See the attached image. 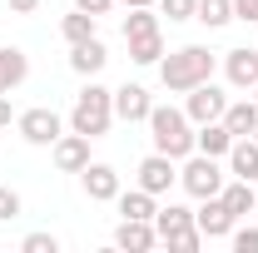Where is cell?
Here are the masks:
<instances>
[{"instance_id": "2e32d148", "label": "cell", "mask_w": 258, "mask_h": 253, "mask_svg": "<svg viewBox=\"0 0 258 253\" xmlns=\"http://www.w3.org/2000/svg\"><path fill=\"white\" fill-rule=\"evenodd\" d=\"M228 169H233V179H258V139L253 134H243V139H233V149H228Z\"/></svg>"}, {"instance_id": "74e56055", "label": "cell", "mask_w": 258, "mask_h": 253, "mask_svg": "<svg viewBox=\"0 0 258 253\" xmlns=\"http://www.w3.org/2000/svg\"><path fill=\"white\" fill-rule=\"evenodd\" d=\"M253 139H258V129H253Z\"/></svg>"}, {"instance_id": "e0dca14e", "label": "cell", "mask_w": 258, "mask_h": 253, "mask_svg": "<svg viewBox=\"0 0 258 253\" xmlns=\"http://www.w3.org/2000/svg\"><path fill=\"white\" fill-rule=\"evenodd\" d=\"M194 149L209 159H228V149H233V134L224 129V119H214V124H199V134H194Z\"/></svg>"}, {"instance_id": "83f0119b", "label": "cell", "mask_w": 258, "mask_h": 253, "mask_svg": "<svg viewBox=\"0 0 258 253\" xmlns=\"http://www.w3.org/2000/svg\"><path fill=\"white\" fill-rule=\"evenodd\" d=\"M169 248H174V253H199V248H204V233H199V228H189V233L169 238Z\"/></svg>"}, {"instance_id": "9c48e42d", "label": "cell", "mask_w": 258, "mask_h": 253, "mask_svg": "<svg viewBox=\"0 0 258 253\" xmlns=\"http://www.w3.org/2000/svg\"><path fill=\"white\" fill-rule=\"evenodd\" d=\"M149 109H154V99H149L144 85H119V90H114V119L139 124V119H149Z\"/></svg>"}, {"instance_id": "277c9868", "label": "cell", "mask_w": 258, "mask_h": 253, "mask_svg": "<svg viewBox=\"0 0 258 253\" xmlns=\"http://www.w3.org/2000/svg\"><path fill=\"white\" fill-rule=\"evenodd\" d=\"M179 184H184L194 199H214V194L224 189V169H219V159H209V154L194 149V154L184 159V169H179Z\"/></svg>"}, {"instance_id": "f1b7e54d", "label": "cell", "mask_w": 258, "mask_h": 253, "mask_svg": "<svg viewBox=\"0 0 258 253\" xmlns=\"http://www.w3.org/2000/svg\"><path fill=\"white\" fill-rule=\"evenodd\" d=\"M228 238H233V248H238V253H258V228H233Z\"/></svg>"}, {"instance_id": "d6986e66", "label": "cell", "mask_w": 258, "mask_h": 253, "mask_svg": "<svg viewBox=\"0 0 258 253\" xmlns=\"http://www.w3.org/2000/svg\"><path fill=\"white\" fill-rule=\"evenodd\" d=\"M219 199L228 204V214H233V219L253 214V204H258V194H253V184H248V179H233V184H224V189H219Z\"/></svg>"}, {"instance_id": "ba28073f", "label": "cell", "mask_w": 258, "mask_h": 253, "mask_svg": "<svg viewBox=\"0 0 258 253\" xmlns=\"http://www.w3.org/2000/svg\"><path fill=\"white\" fill-rule=\"evenodd\" d=\"M174 179H179V169H174V159H169V154H159V149H154V154L139 164V189H149L154 199L174 189Z\"/></svg>"}, {"instance_id": "ffe728a7", "label": "cell", "mask_w": 258, "mask_h": 253, "mask_svg": "<svg viewBox=\"0 0 258 253\" xmlns=\"http://www.w3.org/2000/svg\"><path fill=\"white\" fill-rule=\"evenodd\" d=\"M114 204H119V214H124V219H154V194L149 189H119V199H114Z\"/></svg>"}, {"instance_id": "f546056e", "label": "cell", "mask_w": 258, "mask_h": 253, "mask_svg": "<svg viewBox=\"0 0 258 253\" xmlns=\"http://www.w3.org/2000/svg\"><path fill=\"white\" fill-rule=\"evenodd\" d=\"M5 219H20V194L15 189H0V223Z\"/></svg>"}, {"instance_id": "30bf717a", "label": "cell", "mask_w": 258, "mask_h": 253, "mask_svg": "<svg viewBox=\"0 0 258 253\" xmlns=\"http://www.w3.org/2000/svg\"><path fill=\"white\" fill-rule=\"evenodd\" d=\"M50 149H55V169H60V174H80V169L90 164V139H85V134H75V129L60 134Z\"/></svg>"}, {"instance_id": "5bb4252c", "label": "cell", "mask_w": 258, "mask_h": 253, "mask_svg": "<svg viewBox=\"0 0 258 253\" xmlns=\"http://www.w3.org/2000/svg\"><path fill=\"white\" fill-rule=\"evenodd\" d=\"M189 228H194V209H184V204H169V209H154V233H159V243L179 238V233H189Z\"/></svg>"}, {"instance_id": "d6a6232c", "label": "cell", "mask_w": 258, "mask_h": 253, "mask_svg": "<svg viewBox=\"0 0 258 253\" xmlns=\"http://www.w3.org/2000/svg\"><path fill=\"white\" fill-rule=\"evenodd\" d=\"M10 10H15V15H35V10H40V0H10Z\"/></svg>"}, {"instance_id": "9a60e30c", "label": "cell", "mask_w": 258, "mask_h": 253, "mask_svg": "<svg viewBox=\"0 0 258 253\" xmlns=\"http://www.w3.org/2000/svg\"><path fill=\"white\" fill-rule=\"evenodd\" d=\"M104 60H109V50H104L99 40H85V45H70V70H75V75H85V80H95L99 70H104Z\"/></svg>"}, {"instance_id": "52a82bcc", "label": "cell", "mask_w": 258, "mask_h": 253, "mask_svg": "<svg viewBox=\"0 0 258 253\" xmlns=\"http://www.w3.org/2000/svg\"><path fill=\"white\" fill-rule=\"evenodd\" d=\"M233 214H228V204L214 194V199H204V209H194V228L204 233V238H228L233 233Z\"/></svg>"}, {"instance_id": "603a6c76", "label": "cell", "mask_w": 258, "mask_h": 253, "mask_svg": "<svg viewBox=\"0 0 258 253\" xmlns=\"http://www.w3.org/2000/svg\"><path fill=\"white\" fill-rule=\"evenodd\" d=\"M95 20L99 15H90V10H75V15H64V40H70V45H85V40H95Z\"/></svg>"}, {"instance_id": "ac0fdd59", "label": "cell", "mask_w": 258, "mask_h": 253, "mask_svg": "<svg viewBox=\"0 0 258 253\" xmlns=\"http://www.w3.org/2000/svg\"><path fill=\"white\" fill-rule=\"evenodd\" d=\"M224 129L233 134V139H243V134H253V129H258V104H253V95L224 109Z\"/></svg>"}, {"instance_id": "4fadbf2b", "label": "cell", "mask_w": 258, "mask_h": 253, "mask_svg": "<svg viewBox=\"0 0 258 253\" xmlns=\"http://www.w3.org/2000/svg\"><path fill=\"white\" fill-rule=\"evenodd\" d=\"M224 75L233 90H253L258 85V55L253 50H228L224 55Z\"/></svg>"}, {"instance_id": "d4e9b609", "label": "cell", "mask_w": 258, "mask_h": 253, "mask_svg": "<svg viewBox=\"0 0 258 253\" xmlns=\"http://www.w3.org/2000/svg\"><path fill=\"white\" fill-rule=\"evenodd\" d=\"M159 30V15H149V5H134L124 15V40H139V35H154Z\"/></svg>"}, {"instance_id": "44dd1931", "label": "cell", "mask_w": 258, "mask_h": 253, "mask_svg": "<svg viewBox=\"0 0 258 253\" xmlns=\"http://www.w3.org/2000/svg\"><path fill=\"white\" fill-rule=\"evenodd\" d=\"M194 20H204L209 30H224L228 20H233V0H199V10H194Z\"/></svg>"}, {"instance_id": "7a4b0ae2", "label": "cell", "mask_w": 258, "mask_h": 253, "mask_svg": "<svg viewBox=\"0 0 258 253\" xmlns=\"http://www.w3.org/2000/svg\"><path fill=\"white\" fill-rule=\"evenodd\" d=\"M159 80H164V90L189 95L194 85L214 80V55H209L204 45H184V50H174L169 60H159Z\"/></svg>"}, {"instance_id": "d590c367", "label": "cell", "mask_w": 258, "mask_h": 253, "mask_svg": "<svg viewBox=\"0 0 258 253\" xmlns=\"http://www.w3.org/2000/svg\"><path fill=\"white\" fill-rule=\"evenodd\" d=\"M0 95H10V85H5V75H0Z\"/></svg>"}, {"instance_id": "836d02e7", "label": "cell", "mask_w": 258, "mask_h": 253, "mask_svg": "<svg viewBox=\"0 0 258 253\" xmlns=\"http://www.w3.org/2000/svg\"><path fill=\"white\" fill-rule=\"evenodd\" d=\"M5 124H10V99L0 95V129H5Z\"/></svg>"}, {"instance_id": "4316f807", "label": "cell", "mask_w": 258, "mask_h": 253, "mask_svg": "<svg viewBox=\"0 0 258 253\" xmlns=\"http://www.w3.org/2000/svg\"><path fill=\"white\" fill-rule=\"evenodd\" d=\"M20 248L25 253H60V238H55V233H30Z\"/></svg>"}, {"instance_id": "7402d4cb", "label": "cell", "mask_w": 258, "mask_h": 253, "mask_svg": "<svg viewBox=\"0 0 258 253\" xmlns=\"http://www.w3.org/2000/svg\"><path fill=\"white\" fill-rule=\"evenodd\" d=\"M0 75H5V85L15 90V85H25V75H30V60H25V50H0Z\"/></svg>"}, {"instance_id": "8992f818", "label": "cell", "mask_w": 258, "mask_h": 253, "mask_svg": "<svg viewBox=\"0 0 258 253\" xmlns=\"http://www.w3.org/2000/svg\"><path fill=\"white\" fill-rule=\"evenodd\" d=\"M224 109H228V95L214 85V80L194 85L189 99H184V114H189L194 124H214V119H224Z\"/></svg>"}, {"instance_id": "484cf974", "label": "cell", "mask_w": 258, "mask_h": 253, "mask_svg": "<svg viewBox=\"0 0 258 253\" xmlns=\"http://www.w3.org/2000/svg\"><path fill=\"white\" fill-rule=\"evenodd\" d=\"M159 10L179 25V20H194V10H199V0H159Z\"/></svg>"}, {"instance_id": "4dcf8cb0", "label": "cell", "mask_w": 258, "mask_h": 253, "mask_svg": "<svg viewBox=\"0 0 258 253\" xmlns=\"http://www.w3.org/2000/svg\"><path fill=\"white\" fill-rule=\"evenodd\" d=\"M233 20H258V0H233Z\"/></svg>"}, {"instance_id": "f35d334b", "label": "cell", "mask_w": 258, "mask_h": 253, "mask_svg": "<svg viewBox=\"0 0 258 253\" xmlns=\"http://www.w3.org/2000/svg\"><path fill=\"white\" fill-rule=\"evenodd\" d=\"M253 55H258V45H253Z\"/></svg>"}, {"instance_id": "5b68a950", "label": "cell", "mask_w": 258, "mask_h": 253, "mask_svg": "<svg viewBox=\"0 0 258 253\" xmlns=\"http://www.w3.org/2000/svg\"><path fill=\"white\" fill-rule=\"evenodd\" d=\"M15 129H20V139H25V144H40V149H50V144L64 134V119L55 114V109H45V104H40V109H25V114L15 119Z\"/></svg>"}, {"instance_id": "8fae6325", "label": "cell", "mask_w": 258, "mask_h": 253, "mask_svg": "<svg viewBox=\"0 0 258 253\" xmlns=\"http://www.w3.org/2000/svg\"><path fill=\"white\" fill-rule=\"evenodd\" d=\"M114 243L124 253H149L154 243H159V233H154V219H124L119 228H114Z\"/></svg>"}, {"instance_id": "1f68e13d", "label": "cell", "mask_w": 258, "mask_h": 253, "mask_svg": "<svg viewBox=\"0 0 258 253\" xmlns=\"http://www.w3.org/2000/svg\"><path fill=\"white\" fill-rule=\"evenodd\" d=\"M114 0H75V10H90V15H109Z\"/></svg>"}, {"instance_id": "3957f363", "label": "cell", "mask_w": 258, "mask_h": 253, "mask_svg": "<svg viewBox=\"0 0 258 253\" xmlns=\"http://www.w3.org/2000/svg\"><path fill=\"white\" fill-rule=\"evenodd\" d=\"M109 124H114V90L90 80L75 99V109H70V129L85 134V139H99V134H109Z\"/></svg>"}, {"instance_id": "e575fe53", "label": "cell", "mask_w": 258, "mask_h": 253, "mask_svg": "<svg viewBox=\"0 0 258 253\" xmlns=\"http://www.w3.org/2000/svg\"><path fill=\"white\" fill-rule=\"evenodd\" d=\"M124 5H129V10H134V5H154V0H124Z\"/></svg>"}, {"instance_id": "cb8c5ba5", "label": "cell", "mask_w": 258, "mask_h": 253, "mask_svg": "<svg viewBox=\"0 0 258 253\" xmlns=\"http://www.w3.org/2000/svg\"><path fill=\"white\" fill-rule=\"evenodd\" d=\"M159 55H164L159 30H154V35H139V40H129V60H134V65H159Z\"/></svg>"}, {"instance_id": "7c38bea8", "label": "cell", "mask_w": 258, "mask_h": 253, "mask_svg": "<svg viewBox=\"0 0 258 253\" xmlns=\"http://www.w3.org/2000/svg\"><path fill=\"white\" fill-rule=\"evenodd\" d=\"M80 179H85V194H90L95 204L119 199V174H114L109 164H85V169H80Z\"/></svg>"}, {"instance_id": "8d00e7d4", "label": "cell", "mask_w": 258, "mask_h": 253, "mask_svg": "<svg viewBox=\"0 0 258 253\" xmlns=\"http://www.w3.org/2000/svg\"><path fill=\"white\" fill-rule=\"evenodd\" d=\"M253 104H258V85H253Z\"/></svg>"}, {"instance_id": "6da1fadb", "label": "cell", "mask_w": 258, "mask_h": 253, "mask_svg": "<svg viewBox=\"0 0 258 253\" xmlns=\"http://www.w3.org/2000/svg\"><path fill=\"white\" fill-rule=\"evenodd\" d=\"M149 139H154V149L169 159H189L194 154V119L184 109H174V104H154L149 109Z\"/></svg>"}]
</instances>
